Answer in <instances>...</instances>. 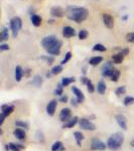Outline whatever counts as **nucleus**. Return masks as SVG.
<instances>
[{"label": "nucleus", "mask_w": 134, "mask_h": 151, "mask_svg": "<svg viewBox=\"0 0 134 151\" xmlns=\"http://www.w3.org/2000/svg\"><path fill=\"white\" fill-rule=\"evenodd\" d=\"M67 17L72 21H75L77 23H81L85 21L89 15V11L84 7L78 6H68L67 10Z\"/></svg>", "instance_id": "nucleus-1"}, {"label": "nucleus", "mask_w": 134, "mask_h": 151, "mask_svg": "<svg viewBox=\"0 0 134 151\" xmlns=\"http://www.w3.org/2000/svg\"><path fill=\"white\" fill-rule=\"evenodd\" d=\"M124 142V136L121 133H115L109 137L107 141V146L111 150H118Z\"/></svg>", "instance_id": "nucleus-2"}, {"label": "nucleus", "mask_w": 134, "mask_h": 151, "mask_svg": "<svg viewBox=\"0 0 134 151\" xmlns=\"http://www.w3.org/2000/svg\"><path fill=\"white\" fill-rule=\"evenodd\" d=\"M21 26H22V20H21L20 17H13L10 20V28L12 31V36L14 38L18 35L19 30L21 29Z\"/></svg>", "instance_id": "nucleus-3"}, {"label": "nucleus", "mask_w": 134, "mask_h": 151, "mask_svg": "<svg viewBox=\"0 0 134 151\" xmlns=\"http://www.w3.org/2000/svg\"><path fill=\"white\" fill-rule=\"evenodd\" d=\"M58 41V40L57 38V36L55 35H48V36H45V37L43 38V40H41V45H43V48H45V50H50L53 45H55Z\"/></svg>", "instance_id": "nucleus-4"}, {"label": "nucleus", "mask_w": 134, "mask_h": 151, "mask_svg": "<svg viewBox=\"0 0 134 151\" xmlns=\"http://www.w3.org/2000/svg\"><path fill=\"white\" fill-rule=\"evenodd\" d=\"M115 68H114L113 65V63L111 62H106L105 65H103V68H102V76L103 77H110L114 74V72H115Z\"/></svg>", "instance_id": "nucleus-5"}, {"label": "nucleus", "mask_w": 134, "mask_h": 151, "mask_svg": "<svg viewBox=\"0 0 134 151\" xmlns=\"http://www.w3.org/2000/svg\"><path fill=\"white\" fill-rule=\"evenodd\" d=\"M80 127L82 129H84V130H88V131H94L95 129H96V125H95L94 123H92L91 121H89L88 119L86 118H82L81 120H80Z\"/></svg>", "instance_id": "nucleus-6"}, {"label": "nucleus", "mask_w": 134, "mask_h": 151, "mask_svg": "<svg viewBox=\"0 0 134 151\" xmlns=\"http://www.w3.org/2000/svg\"><path fill=\"white\" fill-rule=\"evenodd\" d=\"M107 147V145L105 143L103 142L102 140L98 139V138H94L93 140H92V143H91V148L92 150H105Z\"/></svg>", "instance_id": "nucleus-7"}, {"label": "nucleus", "mask_w": 134, "mask_h": 151, "mask_svg": "<svg viewBox=\"0 0 134 151\" xmlns=\"http://www.w3.org/2000/svg\"><path fill=\"white\" fill-rule=\"evenodd\" d=\"M102 18H103V22H104V24H105L106 27H108V28H113L114 27V19L110 14L103 13Z\"/></svg>", "instance_id": "nucleus-8"}, {"label": "nucleus", "mask_w": 134, "mask_h": 151, "mask_svg": "<svg viewBox=\"0 0 134 151\" xmlns=\"http://www.w3.org/2000/svg\"><path fill=\"white\" fill-rule=\"evenodd\" d=\"M50 14H52V16H53V17L61 18V17H63V16L65 15V11H64V9H63L62 7L55 6V7H53V8L50 9Z\"/></svg>", "instance_id": "nucleus-9"}, {"label": "nucleus", "mask_w": 134, "mask_h": 151, "mask_svg": "<svg viewBox=\"0 0 134 151\" xmlns=\"http://www.w3.org/2000/svg\"><path fill=\"white\" fill-rule=\"evenodd\" d=\"M71 119V110L69 108H64L60 113V120L62 122H68Z\"/></svg>", "instance_id": "nucleus-10"}, {"label": "nucleus", "mask_w": 134, "mask_h": 151, "mask_svg": "<svg viewBox=\"0 0 134 151\" xmlns=\"http://www.w3.org/2000/svg\"><path fill=\"white\" fill-rule=\"evenodd\" d=\"M63 35H64V37L66 38L73 37V36L76 35V30H75V28H73L72 26H65V27L63 28Z\"/></svg>", "instance_id": "nucleus-11"}, {"label": "nucleus", "mask_w": 134, "mask_h": 151, "mask_svg": "<svg viewBox=\"0 0 134 151\" xmlns=\"http://www.w3.org/2000/svg\"><path fill=\"white\" fill-rule=\"evenodd\" d=\"M115 118H116V121H117V123H118V125L120 126L123 130H126V129H127V121H126L125 116L121 115V114H118V115H116Z\"/></svg>", "instance_id": "nucleus-12"}, {"label": "nucleus", "mask_w": 134, "mask_h": 151, "mask_svg": "<svg viewBox=\"0 0 134 151\" xmlns=\"http://www.w3.org/2000/svg\"><path fill=\"white\" fill-rule=\"evenodd\" d=\"M61 48H62V41L58 40V42L55 43L52 48H50V50H48V52L52 55H58L61 52Z\"/></svg>", "instance_id": "nucleus-13"}, {"label": "nucleus", "mask_w": 134, "mask_h": 151, "mask_svg": "<svg viewBox=\"0 0 134 151\" xmlns=\"http://www.w3.org/2000/svg\"><path fill=\"white\" fill-rule=\"evenodd\" d=\"M57 105L58 102L55 100H52L48 105H47V113L50 116H53L55 112V109H57Z\"/></svg>", "instance_id": "nucleus-14"}, {"label": "nucleus", "mask_w": 134, "mask_h": 151, "mask_svg": "<svg viewBox=\"0 0 134 151\" xmlns=\"http://www.w3.org/2000/svg\"><path fill=\"white\" fill-rule=\"evenodd\" d=\"M14 107L11 105H2L1 106V114H3L5 117H8L10 114L13 113Z\"/></svg>", "instance_id": "nucleus-15"}, {"label": "nucleus", "mask_w": 134, "mask_h": 151, "mask_svg": "<svg viewBox=\"0 0 134 151\" xmlns=\"http://www.w3.org/2000/svg\"><path fill=\"white\" fill-rule=\"evenodd\" d=\"M72 91H73V93H74L75 96H76L77 100L79 101V103H82V102H84L85 96H84V94H83V92L81 91V90L78 89L77 87H72Z\"/></svg>", "instance_id": "nucleus-16"}, {"label": "nucleus", "mask_w": 134, "mask_h": 151, "mask_svg": "<svg viewBox=\"0 0 134 151\" xmlns=\"http://www.w3.org/2000/svg\"><path fill=\"white\" fill-rule=\"evenodd\" d=\"M13 134H14V136H15V137L19 140H24L26 137L25 132H24V130L21 128H16L15 130L13 131Z\"/></svg>", "instance_id": "nucleus-17"}, {"label": "nucleus", "mask_w": 134, "mask_h": 151, "mask_svg": "<svg viewBox=\"0 0 134 151\" xmlns=\"http://www.w3.org/2000/svg\"><path fill=\"white\" fill-rule=\"evenodd\" d=\"M124 57H125V55H124L123 53L120 52L115 53V55H112V60H113V63H114V64L119 65V64H121V63L123 62Z\"/></svg>", "instance_id": "nucleus-18"}, {"label": "nucleus", "mask_w": 134, "mask_h": 151, "mask_svg": "<svg viewBox=\"0 0 134 151\" xmlns=\"http://www.w3.org/2000/svg\"><path fill=\"white\" fill-rule=\"evenodd\" d=\"M30 20H31V23H32L35 27H38L41 24V17L40 15H37V14H31Z\"/></svg>", "instance_id": "nucleus-19"}, {"label": "nucleus", "mask_w": 134, "mask_h": 151, "mask_svg": "<svg viewBox=\"0 0 134 151\" xmlns=\"http://www.w3.org/2000/svg\"><path fill=\"white\" fill-rule=\"evenodd\" d=\"M78 121H79L78 117H73V118H71L68 122H66L64 125H63V127L64 128H73L78 123Z\"/></svg>", "instance_id": "nucleus-20"}, {"label": "nucleus", "mask_w": 134, "mask_h": 151, "mask_svg": "<svg viewBox=\"0 0 134 151\" xmlns=\"http://www.w3.org/2000/svg\"><path fill=\"white\" fill-rule=\"evenodd\" d=\"M23 76V70L20 65H17L15 68V81L16 82H20L21 79H22Z\"/></svg>", "instance_id": "nucleus-21"}, {"label": "nucleus", "mask_w": 134, "mask_h": 151, "mask_svg": "<svg viewBox=\"0 0 134 151\" xmlns=\"http://www.w3.org/2000/svg\"><path fill=\"white\" fill-rule=\"evenodd\" d=\"M65 147L61 141H55L52 146V151H64Z\"/></svg>", "instance_id": "nucleus-22"}, {"label": "nucleus", "mask_w": 134, "mask_h": 151, "mask_svg": "<svg viewBox=\"0 0 134 151\" xmlns=\"http://www.w3.org/2000/svg\"><path fill=\"white\" fill-rule=\"evenodd\" d=\"M9 38V31H8V28L4 26L2 28V31H1V35H0V41H5Z\"/></svg>", "instance_id": "nucleus-23"}, {"label": "nucleus", "mask_w": 134, "mask_h": 151, "mask_svg": "<svg viewBox=\"0 0 134 151\" xmlns=\"http://www.w3.org/2000/svg\"><path fill=\"white\" fill-rule=\"evenodd\" d=\"M97 91H98L101 95L105 94V92H106V84L103 81H100L98 83V85H97Z\"/></svg>", "instance_id": "nucleus-24"}, {"label": "nucleus", "mask_w": 134, "mask_h": 151, "mask_svg": "<svg viewBox=\"0 0 134 151\" xmlns=\"http://www.w3.org/2000/svg\"><path fill=\"white\" fill-rule=\"evenodd\" d=\"M102 60H103V58L102 57H93L90 58L89 64L91 65H99L100 63H102Z\"/></svg>", "instance_id": "nucleus-25"}, {"label": "nucleus", "mask_w": 134, "mask_h": 151, "mask_svg": "<svg viewBox=\"0 0 134 151\" xmlns=\"http://www.w3.org/2000/svg\"><path fill=\"white\" fill-rule=\"evenodd\" d=\"M7 149H10L12 151H20L21 148H23L22 145H18V144H14V143H9L6 146Z\"/></svg>", "instance_id": "nucleus-26"}, {"label": "nucleus", "mask_w": 134, "mask_h": 151, "mask_svg": "<svg viewBox=\"0 0 134 151\" xmlns=\"http://www.w3.org/2000/svg\"><path fill=\"white\" fill-rule=\"evenodd\" d=\"M74 136H75V138H76V140H77V144L78 146H81L82 145V140L84 139V135L81 133V132H79V131H77V132H75L74 133Z\"/></svg>", "instance_id": "nucleus-27"}, {"label": "nucleus", "mask_w": 134, "mask_h": 151, "mask_svg": "<svg viewBox=\"0 0 134 151\" xmlns=\"http://www.w3.org/2000/svg\"><path fill=\"white\" fill-rule=\"evenodd\" d=\"M75 82V78L72 77V78H63L62 80V85L63 87H67L69 86L70 84H72V83Z\"/></svg>", "instance_id": "nucleus-28"}, {"label": "nucleus", "mask_w": 134, "mask_h": 151, "mask_svg": "<svg viewBox=\"0 0 134 151\" xmlns=\"http://www.w3.org/2000/svg\"><path fill=\"white\" fill-rule=\"evenodd\" d=\"M93 50L94 52H106L107 48L103 45H101V43H97V45H95L93 47Z\"/></svg>", "instance_id": "nucleus-29"}, {"label": "nucleus", "mask_w": 134, "mask_h": 151, "mask_svg": "<svg viewBox=\"0 0 134 151\" xmlns=\"http://www.w3.org/2000/svg\"><path fill=\"white\" fill-rule=\"evenodd\" d=\"M79 38L81 40H86V38L88 37V35H89V33H88V31L86 30V29H81V30L79 31Z\"/></svg>", "instance_id": "nucleus-30"}, {"label": "nucleus", "mask_w": 134, "mask_h": 151, "mask_svg": "<svg viewBox=\"0 0 134 151\" xmlns=\"http://www.w3.org/2000/svg\"><path fill=\"white\" fill-rule=\"evenodd\" d=\"M63 72V65H55L52 69V74L53 75H58Z\"/></svg>", "instance_id": "nucleus-31"}, {"label": "nucleus", "mask_w": 134, "mask_h": 151, "mask_svg": "<svg viewBox=\"0 0 134 151\" xmlns=\"http://www.w3.org/2000/svg\"><path fill=\"white\" fill-rule=\"evenodd\" d=\"M119 77H120V70H115L114 74L111 76V81L112 82H117V81H118V79H119Z\"/></svg>", "instance_id": "nucleus-32"}, {"label": "nucleus", "mask_w": 134, "mask_h": 151, "mask_svg": "<svg viewBox=\"0 0 134 151\" xmlns=\"http://www.w3.org/2000/svg\"><path fill=\"white\" fill-rule=\"evenodd\" d=\"M71 58H72V52H68L67 53H66L64 60H63L62 62H61V65H66V64H67V63L71 60Z\"/></svg>", "instance_id": "nucleus-33"}, {"label": "nucleus", "mask_w": 134, "mask_h": 151, "mask_svg": "<svg viewBox=\"0 0 134 151\" xmlns=\"http://www.w3.org/2000/svg\"><path fill=\"white\" fill-rule=\"evenodd\" d=\"M14 124H15V126L18 128H25V129L28 128V124L25 122H22V121H15Z\"/></svg>", "instance_id": "nucleus-34"}, {"label": "nucleus", "mask_w": 134, "mask_h": 151, "mask_svg": "<svg viewBox=\"0 0 134 151\" xmlns=\"http://www.w3.org/2000/svg\"><path fill=\"white\" fill-rule=\"evenodd\" d=\"M134 103V98L131 96H127L125 99H124V105L125 106H129V105L133 104Z\"/></svg>", "instance_id": "nucleus-35"}, {"label": "nucleus", "mask_w": 134, "mask_h": 151, "mask_svg": "<svg viewBox=\"0 0 134 151\" xmlns=\"http://www.w3.org/2000/svg\"><path fill=\"white\" fill-rule=\"evenodd\" d=\"M126 92V88L125 87H119L116 89L115 91V94L117 95V96H121V95H124Z\"/></svg>", "instance_id": "nucleus-36"}, {"label": "nucleus", "mask_w": 134, "mask_h": 151, "mask_svg": "<svg viewBox=\"0 0 134 151\" xmlns=\"http://www.w3.org/2000/svg\"><path fill=\"white\" fill-rule=\"evenodd\" d=\"M41 83H43V80H41V78L40 77V76H35V79H33L32 84L35 85V86H37V87H40V85H41Z\"/></svg>", "instance_id": "nucleus-37"}, {"label": "nucleus", "mask_w": 134, "mask_h": 151, "mask_svg": "<svg viewBox=\"0 0 134 151\" xmlns=\"http://www.w3.org/2000/svg\"><path fill=\"white\" fill-rule=\"evenodd\" d=\"M41 60H45L48 65H52L55 62V58L52 55H47V57H41Z\"/></svg>", "instance_id": "nucleus-38"}, {"label": "nucleus", "mask_w": 134, "mask_h": 151, "mask_svg": "<svg viewBox=\"0 0 134 151\" xmlns=\"http://www.w3.org/2000/svg\"><path fill=\"white\" fill-rule=\"evenodd\" d=\"M63 85H58L57 87V89L55 90V95H58V96H63Z\"/></svg>", "instance_id": "nucleus-39"}, {"label": "nucleus", "mask_w": 134, "mask_h": 151, "mask_svg": "<svg viewBox=\"0 0 134 151\" xmlns=\"http://www.w3.org/2000/svg\"><path fill=\"white\" fill-rule=\"evenodd\" d=\"M87 90H88V92L89 93H93V92L95 91V87H94V85L92 84V82L89 80V82L87 83Z\"/></svg>", "instance_id": "nucleus-40"}, {"label": "nucleus", "mask_w": 134, "mask_h": 151, "mask_svg": "<svg viewBox=\"0 0 134 151\" xmlns=\"http://www.w3.org/2000/svg\"><path fill=\"white\" fill-rule=\"evenodd\" d=\"M126 40H127V41H129V42L134 43V32L127 33V35H126Z\"/></svg>", "instance_id": "nucleus-41"}, {"label": "nucleus", "mask_w": 134, "mask_h": 151, "mask_svg": "<svg viewBox=\"0 0 134 151\" xmlns=\"http://www.w3.org/2000/svg\"><path fill=\"white\" fill-rule=\"evenodd\" d=\"M9 50V45H6V43H1L0 45V50L1 52H4V50Z\"/></svg>", "instance_id": "nucleus-42"}, {"label": "nucleus", "mask_w": 134, "mask_h": 151, "mask_svg": "<svg viewBox=\"0 0 134 151\" xmlns=\"http://www.w3.org/2000/svg\"><path fill=\"white\" fill-rule=\"evenodd\" d=\"M60 101L62 102V103H67V101H68V96H67V95H63V96H61Z\"/></svg>", "instance_id": "nucleus-43"}, {"label": "nucleus", "mask_w": 134, "mask_h": 151, "mask_svg": "<svg viewBox=\"0 0 134 151\" xmlns=\"http://www.w3.org/2000/svg\"><path fill=\"white\" fill-rule=\"evenodd\" d=\"M4 120H5V116H4L3 114H1V115H0V126H1L2 124H3Z\"/></svg>", "instance_id": "nucleus-44"}, {"label": "nucleus", "mask_w": 134, "mask_h": 151, "mask_svg": "<svg viewBox=\"0 0 134 151\" xmlns=\"http://www.w3.org/2000/svg\"><path fill=\"white\" fill-rule=\"evenodd\" d=\"M78 103H79V101L77 100V98L76 99H72V105H73V106L77 107L78 106Z\"/></svg>", "instance_id": "nucleus-45"}, {"label": "nucleus", "mask_w": 134, "mask_h": 151, "mask_svg": "<svg viewBox=\"0 0 134 151\" xmlns=\"http://www.w3.org/2000/svg\"><path fill=\"white\" fill-rule=\"evenodd\" d=\"M129 52H130V50H129V48H124V50H121V52H122L124 55H127L129 53Z\"/></svg>", "instance_id": "nucleus-46"}, {"label": "nucleus", "mask_w": 134, "mask_h": 151, "mask_svg": "<svg viewBox=\"0 0 134 151\" xmlns=\"http://www.w3.org/2000/svg\"><path fill=\"white\" fill-rule=\"evenodd\" d=\"M122 19H123V20H127V19H128V15H124L123 17H122Z\"/></svg>", "instance_id": "nucleus-47"}, {"label": "nucleus", "mask_w": 134, "mask_h": 151, "mask_svg": "<svg viewBox=\"0 0 134 151\" xmlns=\"http://www.w3.org/2000/svg\"><path fill=\"white\" fill-rule=\"evenodd\" d=\"M48 23H53V19H50V20H48Z\"/></svg>", "instance_id": "nucleus-48"}, {"label": "nucleus", "mask_w": 134, "mask_h": 151, "mask_svg": "<svg viewBox=\"0 0 134 151\" xmlns=\"http://www.w3.org/2000/svg\"><path fill=\"white\" fill-rule=\"evenodd\" d=\"M131 145H132V146H134V140L132 141V142H131Z\"/></svg>", "instance_id": "nucleus-49"}]
</instances>
